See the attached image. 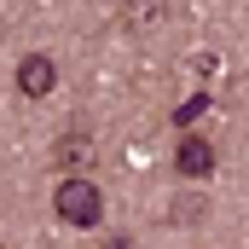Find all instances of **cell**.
<instances>
[{"label":"cell","instance_id":"6da1fadb","mask_svg":"<svg viewBox=\"0 0 249 249\" xmlns=\"http://www.w3.org/2000/svg\"><path fill=\"white\" fill-rule=\"evenodd\" d=\"M53 209H58L64 226H99L105 197H99V186H93V180L70 174V180H58V191H53Z\"/></svg>","mask_w":249,"mask_h":249},{"label":"cell","instance_id":"7a4b0ae2","mask_svg":"<svg viewBox=\"0 0 249 249\" xmlns=\"http://www.w3.org/2000/svg\"><path fill=\"white\" fill-rule=\"evenodd\" d=\"M53 87H58V64L47 58V53L18 58V93H23V99H47Z\"/></svg>","mask_w":249,"mask_h":249},{"label":"cell","instance_id":"3957f363","mask_svg":"<svg viewBox=\"0 0 249 249\" xmlns=\"http://www.w3.org/2000/svg\"><path fill=\"white\" fill-rule=\"evenodd\" d=\"M174 174H186V180H209V174H214V145L197 139V133H186L180 151H174Z\"/></svg>","mask_w":249,"mask_h":249},{"label":"cell","instance_id":"277c9868","mask_svg":"<svg viewBox=\"0 0 249 249\" xmlns=\"http://www.w3.org/2000/svg\"><path fill=\"white\" fill-rule=\"evenodd\" d=\"M93 157V139L87 133H64L58 139V162H87Z\"/></svg>","mask_w":249,"mask_h":249},{"label":"cell","instance_id":"5b68a950","mask_svg":"<svg viewBox=\"0 0 249 249\" xmlns=\"http://www.w3.org/2000/svg\"><path fill=\"white\" fill-rule=\"evenodd\" d=\"M105 249H133V244H127V238H116V244H105Z\"/></svg>","mask_w":249,"mask_h":249}]
</instances>
